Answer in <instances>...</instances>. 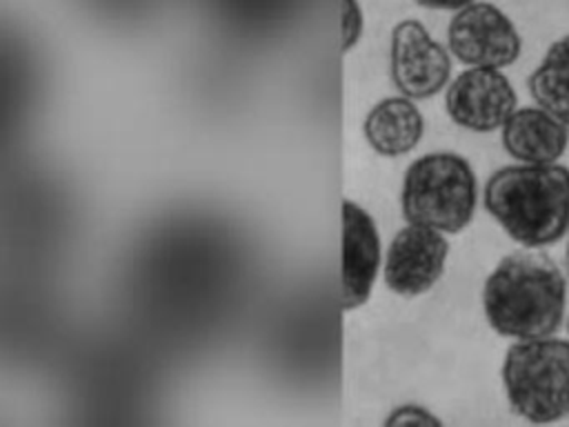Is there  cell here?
I'll return each mask as SVG.
<instances>
[{"mask_svg": "<svg viewBox=\"0 0 569 427\" xmlns=\"http://www.w3.org/2000/svg\"><path fill=\"white\" fill-rule=\"evenodd\" d=\"M476 202V173L460 153H427L413 160L405 171L400 207L407 222L458 234L471 222Z\"/></svg>", "mask_w": 569, "mask_h": 427, "instance_id": "cell-4", "label": "cell"}, {"mask_svg": "<svg viewBox=\"0 0 569 427\" xmlns=\"http://www.w3.org/2000/svg\"><path fill=\"white\" fill-rule=\"evenodd\" d=\"M340 36H342V51L347 53L353 49L362 36L365 18L358 0H340Z\"/></svg>", "mask_w": 569, "mask_h": 427, "instance_id": "cell-13", "label": "cell"}, {"mask_svg": "<svg viewBox=\"0 0 569 427\" xmlns=\"http://www.w3.org/2000/svg\"><path fill=\"white\" fill-rule=\"evenodd\" d=\"M502 389L513 414L529 423L569 416V338L513 340L502 358Z\"/></svg>", "mask_w": 569, "mask_h": 427, "instance_id": "cell-3", "label": "cell"}, {"mask_svg": "<svg viewBox=\"0 0 569 427\" xmlns=\"http://www.w3.org/2000/svg\"><path fill=\"white\" fill-rule=\"evenodd\" d=\"M449 51L467 67L505 69L520 58L522 38L513 20L496 4L473 0L458 9L447 27Z\"/></svg>", "mask_w": 569, "mask_h": 427, "instance_id": "cell-5", "label": "cell"}, {"mask_svg": "<svg viewBox=\"0 0 569 427\" xmlns=\"http://www.w3.org/2000/svg\"><path fill=\"white\" fill-rule=\"evenodd\" d=\"M565 327H567V338H569V316H567V320H565Z\"/></svg>", "mask_w": 569, "mask_h": 427, "instance_id": "cell-17", "label": "cell"}, {"mask_svg": "<svg viewBox=\"0 0 569 427\" xmlns=\"http://www.w3.org/2000/svg\"><path fill=\"white\" fill-rule=\"evenodd\" d=\"M505 151L520 162L551 165L569 147V127L542 107H516L500 127Z\"/></svg>", "mask_w": 569, "mask_h": 427, "instance_id": "cell-10", "label": "cell"}, {"mask_svg": "<svg viewBox=\"0 0 569 427\" xmlns=\"http://www.w3.org/2000/svg\"><path fill=\"white\" fill-rule=\"evenodd\" d=\"M387 425H405V423H418V425H440V418H436L431 411H427L425 407L418 405H402L396 407L389 418L385 420Z\"/></svg>", "mask_w": 569, "mask_h": 427, "instance_id": "cell-14", "label": "cell"}, {"mask_svg": "<svg viewBox=\"0 0 569 427\" xmlns=\"http://www.w3.org/2000/svg\"><path fill=\"white\" fill-rule=\"evenodd\" d=\"M420 7H427V9H438V11H458L462 9L465 4L473 2V0H416Z\"/></svg>", "mask_w": 569, "mask_h": 427, "instance_id": "cell-15", "label": "cell"}, {"mask_svg": "<svg viewBox=\"0 0 569 427\" xmlns=\"http://www.w3.org/2000/svg\"><path fill=\"white\" fill-rule=\"evenodd\" d=\"M380 267V238L373 218L353 200L342 202V309L362 307Z\"/></svg>", "mask_w": 569, "mask_h": 427, "instance_id": "cell-9", "label": "cell"}, {"mask_svg": "<svg viewBox=\"0 0 569 427\" xmlns=\"http://www.w3.org/2000/svg\"><path fill=\"white\" fill-rule=\"evenodd\" d=\"M482 311L505 338L556 336L567 320V276L547 254H509L482 285Z\"/></svg>", "mask_w": 569, "mask_h": 427, "instance_id": "cell-1", "label": "cell"}, {"mask_svg": "<svg viewBox=\"0 0 569 427\" xmlns=\"http://www.w3.org/2000/svg\"><path fill=\"white\" fill-rule=\"evenodd\" d=\"M362 129L373 151L380 156H402L420 142L425 118L411 98H385L369 109Z\"/></svg>", "mask_w": 569, "mask_h": 427, "instance_id": "cell-11", "label": "cell"}, {"mask_svg": "<svg viewBox=\"0 0 569 427\" xmlns=\"http://www.w3.org/2000/svg\"><path fill=\"white\" fill-rule=\"evenodd\" d=\"M451 76L449 53L413 18L400 20L391 31V80L402 96L422 100L445 89Z\"/></svg>", "mask_w": 569, "mask_h": 427, "instance_id": "cell-7", "label": "cell"}, {"mask_svg": "<svg viewBox=\"0 0 569 427\" xmlns=\"http://www.w3.org/2000/svg\"><path fill=\"white\" fill-rule=\"evenodd\" d=\"M565 267H567V274H569V240H567V247H565Z\"/></svg>", "mask_w": 569, "mask_h": 427, "instance_id": "cell-16", "label": "cell"}, {"mask_svg": "<svg viewBox=\"0 0 569 427\" xmlns=\"http://www.w3.org/2000/svg\"><path fill=\"white\" fill-rule=\"evenodd\" d=\"M482 205L520 247L556 245L569 234V167L560 162L500 167L485 185Z\"/></svg>", "mask_w": 569, "mask_h": 427, "instance_id": "cell-2", "label": "cell"}, {"mask_svg": "<svg viewBox=\"0 0 569 427\" xmlns=\"http://www.w3.org/2000/svg\"><path fill=\"white\" fill-rule=\"evenodd\" d=\"M516 107L518 96L511 80L491 67H469L453 78L445 96L449 118L476 133L500 129Z\"/></svg>", "mask_w": 569, "mask_h": 427, "instance_id": "cell-6", "label": "cell"}, {"mask_svg": "<svg viewBox=\"0 0 569 427\" xmlns=\"http://www.w3.org/2000/svg\"><path fill=\"white\" fill-rule=\"evenodd\" d=\"M527 89L538 107L569 127V33L547 47L542 60L529 73Z\"/></svg>", "mask_w": 569, "mask_h": 427, "instance_id": "cell-12", "label": "cell"}, {"mask_svg": "<svg viewBox=\"0 0 569 427\" xmlns=\"http://www.w3.org/2000/svg\"><path fill=\"white\" fill-rule=\"evenodd\" d=\"M449 242L442 231L409 222L389 245L385 282L398 296L411 298L429 291L445 271Z\"/></svg>", "mask_w": 569, "mask_h": 427, "instance_id": "cell-8", "label": "cell"}]
</instances>
